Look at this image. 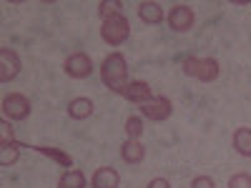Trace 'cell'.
I'll use <instances>...</instances> for the list:
<instances>
[{"label":"cell","instance_id":"7","mask_svg":"<svg viewBox=\"0 0 251 188\" xmlns=\"http://www.w3.org/2000/svg\"><path fill=\"white\" fill-rule=\"evenodd\" d=\"M118 95H123L126 100H131V103L143 106V103H149L153 98V91H151V86L146 80H131V83H126V86L118 91Z\"/></svg>","mask_w":251,"mask_h":188},{"label":"cell","instance_id":"10","mask_svg":"<svg viewBox=\"0 0 251 188\" xmlns=\"http://www.w3.org/2000/svg\"><path fill=\"white\" fill-rule=\"evenodd\" d=\"M118 183H121V176H118L116 168H111V165H100L91 178L93 188H118Z\"/></svg>","mask_w":251,"mask_h":188},{"label":"cell","instance_id":"8","mask_svg":"<svg viewBox=\"0 0 251 188\" xmlns=\"http://www.w3.org/2000/svg\"><path fill=\"white\" fill-rule=\"evenodd\" d=\"M194 20H196L194 10L181 3V5H174L171 13H169V28L176 30V33H186V30L194 28Z\"/></svg>","mask_w":251,"mask_h":188},{"label":"cell","instance_id":"16","mask_svg":"<svg viewBox=\"0 0 251 188\" xmlns=\"http://www.w3.org/2000/svg\"><path fill=\"white\" fill-rule=\"evenodd\" d=\"M58 188H86V173L78 168H68L58 178Z\"/></svg>","mask_w":251,"mask_h":188},{"label":"cell","instance_id":"9","mask_svg":"<svg viewBox=\"0 0 251 188\" xmlns=\"http://www.w3.org/2000/svg\"><path fill=\"white\" fill-rule=\"evenodd\" d=\"M20 68H23V66H20V58H18L15 50L0 48V80H3V83L15 80L18 73H20Z\"/></svg>","mask_w":251,"mask_h":188},{"label":"cell","instance_id":"22","mask_svg":"<svg viewBox=\"0 0 251 188\" xmlns=\"http://www.w3.org/2000/svg\"><path fill=\"white\" fill-rule=\"evenodd\" d=\"M10 141H15L13 138V128H10L8 120H3L0 123V143H10Z\"/></svg>","mask_w":251,"mask_h":188},{"label":"cell","instance_id":"15","mask_svg":"<svg viewBox=\"0 0 251 188\" xmlns=\"http://www.w3.org/2000/svg\"><path fill=\"white\" fill-rule=\"evenodd\" d=\"M234 148H236L244 158H251V128L241 125V128L234 131Z\"/></svg>","mask_w":251,"mask_h":188},{"label":"cell","instance_id":"2","mask_svg":"<svg viewBox=\"0 0 251 188\" xmlns=\"http://www.w3.org/2000/svg\"><path fill=\"white\" fill-rule=\"evenodd\" d=\"M183 73L201 80V83H211L219 78V60L216 58H186Z\"/></svg>","mask_w":251,"mask_h":188},{"label":"cell","instance_id":"23","mask_svg":"<svg viewBox=\"0 0 251 188\" xmlns=\"http://www.w3.org/2000/svg\"><path fill=\"white\" fill-rule=\"evenodd\" d=\"M146 188H171V183L169 181H166V178H153L149 186H146Z\"/></svg>","mask_w":251,"mask_h":188},{"label":"cell","instance_id":"13","mask_svg":"<svg viewBox=\"0 0 251 188\" xmlns=\"http://www.w3.org/2000/svg\"><path fill=\"white\" fill-rule=\"evenodd\" d=\"M93 113V100L91 98H73L68 103V116L73 120H86Z\"/></svg>","mask_w":251,"mask_h":188},{"label":"cell","instance_id":"12","mask_svg":"<svg viewBox=\"0 0 251 188\" xmlns=\"http://www.w3.org/2000/svg\"><path fill=\"white\" fill-rule=\"evenodd\" d=\"M138 18L149 25H158L163 20V8L158 3H153V0H143V3L138 5Z\"/></svg>","mask_w":251,"mask_h":188},{"label":"cell","instance_id":"5","mask_svg":"<svg viewBox=\"0 0 251 188\" xmlns=\"http://www.w3.org/2000/svg\"><path fill=\"white\" fill-rule=\"evenodd\" d=\"M171 111H174V106H171V100L166 98V95H153L149 103H143V106H141V116L153 120V123L166 120V118L171 116Z\"/></svg>","mask_w":251,"mask_h":188},{"label":"cell","instance_id":"6","mask_svg":"<svg viewBox=\"0 0 251 188\" xmlns=\"http://www.w3.org/2000/svg\"><path fill=\"white\" fill-rule=\"evenodd\" d=\"M63 70H66L71 78H88L91 73H93V60H91V55H86V53H71L68 58H66V63H63Z\"/></svg>","mask_w":251,"mask_h":188},{"label":"cell","instance_id":"11","mask_svg":"<svg viewBox=\"0 0 251 188\" xmlns=\"http://www.w3.org/2000/svg\"><path fill=\"white\" fill-rule=\"evenodd\" d=\"M121 158L126 163H131V165H138L143 158H146V145L133 141V138H126L123 145H121Z\"/></svg>","mask_w":251,"mask_h":188},{"label":"cell","instance_id":"21","mask_svg":"<svg viewBox=\"0 0 251 188\" xmlns=\"http://www.w3.org/2000/svg\"><path fill=\"white\" fill-rule=\"evenodd\" d=\"M191 188H216V181L211 176H196L191 181Z\"/></svg>","mask_w":251,"mask_h":188},{"label":"cell","instance_id":"17","mask_svg":"<svg viewBox=\"0 0 251 188\" xmlns=\"http://www.w3.org/2000/svg\"><path fill=\"white\" fill-rule=\"evenodd\" d=\"M20 158V143L10 141V143H0V165H13Z\"/></svg>","mask_w":251,"mask_h":188},{"label":"cell","instance_id":"3","mask_svg":"<svg viewBox=\"0 0 251 188\" xmlns=\"http://www.w3.org/2000/svg\"><path fill=\"white\" fill-rule=\"evenodd\" d=\"M131 35V25H128V20H126V15H113L108 20H103V25H100V38L106 40L108 46H123L126 40H128Z\"/></svg>","mask_w":251,"mask_h":188},{"label":"cell","instance_id":"19","mask_svg":"<svg viewBox=\"0 0 251 188\" xmlns=\"http://www.w3.org/2000/svg\"><path fill=\"white\" fill-rule=\"evenodd\" d=\"M141 133H143V118L131 116L128 120H126V136L133 138V141H138V138H141Z\"/></svg>","mask_w":251,"mask_h":188},{"label":"cell","instance_id":"20","mask_svg":"<svg viewBox=\"0 0 251 188\" xmlns=\"http://www.w3.org/2000/svg\"><path fill=\"white\" fill-rule=\"evenodd\" d=\"M228 188H251V176L249 173H234L228 178Z\"/></svg>","mask_w":251,"mask_h":188},{"label":"cell","instance_id":"18","mask_svg":"<svg viewBox=\"0 0 251 188\" xmlns=\"http://www.w3.org/2000/svg\"><path fill=\"white\" fill-rule=\"evenodd\" d=\"M121 8H123L121 0H100V3H98V15L103 20H108L113 15H121Z\"/></svg>","mask_w":251,"mask_h":188},{"label":"cell","instance_id":"1","mask_svg":"<svg viewBox=\"0 0 251 188\" xmlns=\"http://www.w3.org/2000/svg\"><path fill=\"white\" fill-rule=\"evenodd\" d=\"M100 80L106 83V88H111L113 93H118L126 83H128V66H126L123 53H111L103 58L100 63Z\"/></svg>","mask_w":251,"mask_h":188},{"label":"cell","instance_id":"4","mask_svg":"<svg viewBox=\"0 0 251 188\" xmlns=\"http://www.w3.org/2000/svg\"><path fill=\"white\" fill-rule=\"evenodd\" d=\"M3 116L8 120H25L30 116V100L23 93H10L3 98Z\"/></svg>","mask_w":251,"mask_h":188},{"label":"cell","instance_id":"14","mask_svg":"<svg viewBox=\"0 0 251 188\" xmlns=\"http://www.w3.org/2000/svg\"><path fill=\"white\" fill-rule=\"evenodd\" d=\"M33 151H38L40 156H48L50 161L60 163V165H66V168H73V158L66 153V151H60V148H50V145H30Z\"/></svg>","mask_w":251,"mask_h":188}]
</instances>
